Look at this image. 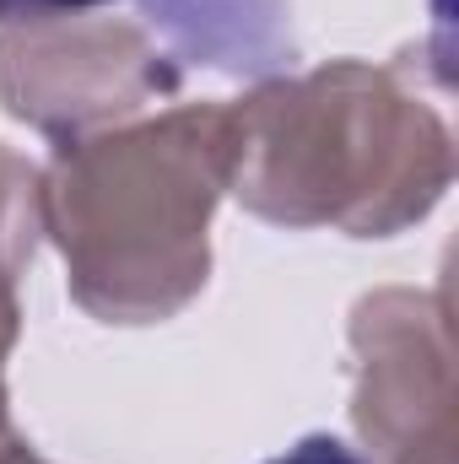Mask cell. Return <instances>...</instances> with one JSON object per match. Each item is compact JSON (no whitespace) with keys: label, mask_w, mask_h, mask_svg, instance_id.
<instances>
[{"label":"cell","mask_w":459,"mask_h":464,"mask_svg":"<svg viewBox=\"0 0 459 464\" xmlns=\"http://www.w3.org/2000/svg\"><path fill=\"white\" fill-rule=\"evenodd\" d=\"M265 464H367L351 443H341V438H330V432H308V438H298L287 454H276V459Z\"/></svg>","instance_id":"6da1fadb"},{"label":"cell","mask_w":459,"mask_h":464,"mask_svg":"<svg viewBox=\"0 0 459 464\" xmlns=\"http://www.w3.org/2000/svg\"><path fill=\"white\" fill-rule=\"evenodd\" d=\"M109 0H0V16H49V11H93Z\"/></svg>","instance_id":"7a4b0ae2"}]
</instances>
